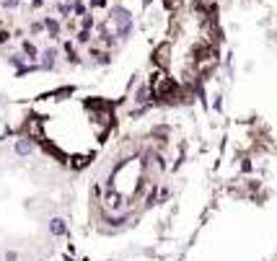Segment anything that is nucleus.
Returning a JSON list of instances; mask_svg holds the SVG:
<instances>
[{
	"instance_id": "10",
	"label": "nucleus",
	"mask_w": 277,
	"mask_h": 261,
	"mask_svg": "<svg viewBox=\"0 0 277 261\" xmlns=\"http://www.w3.org/2000/svg\"><path fill=\"white\" fill-rule=\"evenodd\" d=\"M91 26H94V18L86 16V18H83V29H91Z\"/></svg>"
},
{
	"instance_id": "13",
	"label": "nucleus",
	"mask_w": 277,
	"mask_h": 261,
	"mask_svg": "<svg viewBox=\"0 0 277 261\" xmlns=\"http://www.w3.org/2000/svg\"><path fill=\"white\" fill-rule=\"evenodd\" d=\"M65 3H67V5H70V3H75V0H65Z\"/></svg>"
},
{
	"instance_id": "4",
	"label": "nucleus",
	"mask_w": 277,
	"mask_h": 261,
	"mask_svg": "<svg viewBox=\"0 0 277 261\" xmlns=\"http://www.w3.org/2000/svg\"><path fill=\"white\" fill-rule=\"evenodd\" d=\"M135 101H137V104H148V101H151V86H140V88H137Z\"/></svg>"
},
{
	"instance_id": "7",
	"label": "nucleus",
	"mask_w": 277,
	"mask_h": 261,
	"mask_svg": "<svg viewBox=\"0 0 277 261\" xmlns=\"http://www.w3.org/2000/svg\"><path fill=\"white\" fill-rule=\"evenodd\" d=\"M42 26L47 29V34H50V37H57V34H60V24H57L55 18H47V21H44Z\"/></svg>"
},
{
	"instance_id": "1",
	"label": "nucleus",
	"mask_w": 277,
	"mask_h": 261,
	"mask_svg": "<svg viewBox=\"0 0 277 261\" xmlns=\"http://www.w3.org/2000/svg\"><path fill=\"white\" fill-rule=\"evenodd\" d=\"M111 24H114V34L119 39H127L132 34V13L122 5H114L111 8Z\"/></svg>"
},
{
	"instance_id": "3",
	"label": "nucleus",
	"mask_w": 277,
	"mask_h": 261,
	"mask_svg": "<svg viewBox=\"0 0 277 261\" xmlns=\"http://www.w3.org/2000/svg\"><path fill=\"white\" fill-rule=\"evenodd\" d=\"M39 65L44 67V70H55V65H57V49H44Z\"/></svg>"
},
{
	"instance_id": "6",
	"label": "nucleus",
	"mask_w": 277,
	"mask_h": 261,
	"mask_svg": "<svg viewBox=\"0 0 277 261\" xmlns=\"http://www.w3.org/2000/svg\"><path fill=\"white\" fill-rule=\"evenodd\" d=\"M50 233H52V235H62V233H65V220L55 218V220L50 222Z\"/></svg>"
},
{
	"instance_id": "5",
	"label": "nucleus",
	"mask_w": 277,
	"mask_h": 261,
	"mask_svg": "<svg viewBox=\"0 0 277 261\" xmlns=\"http://www.w3.org/2000/svg\"><path fill=\"white\" fill-rule=\"evenodd\" d=\"M21 47H24V54H26V60H29V62H34V60L39 57V49L34 47L31 42H24V44H21Z\"/></svg>"
},
{
	"instance_id": "9",
	"label": "nucleus",
	"mask_w": 277,
	"mask_h": 261,
	"mask_svg": "<svg viewBox=\"0 0 277 261\" xmlns=\"http://www.w3.org/2000/svg\"><path fill=\"white\" fill-rule=\"evenodd\" d=\"M18 3H21V0H5L3 5H5V8H18Z\"/></svg>"
},
{
	"instance_id": "11",
	"label": "nucleus",
	"mask_w": 277,
	"mask_h": 261,
	"mask_svg": "<svg viewBox=\"0 0 277 261\" xmlns=\"http://www.w3.org/2000/svg\"><path fill=\"white\" fill-rule=\"evenodd\" d=\"M42 29H44V26H42V24H31V31H34V34H39V31H42Z\"/></svg>"
},
{
	"instance_id": "8",
	"label": "nucleus",
	"mask_w": 277,
	"mask_h": 261,
	"mask_svg": "<svg viewBox=\"0 0 277 261\" xmlns=\"http://www.w3.org/2000/svg\"><path fill=\"white\" fill-rule=\"evenodd\" d=\"M166 54H168V44H161V47H158V52H156L158 65H166Z\"/></svg>"
},
{
	"instance_id": "2",
	"label": "nucleus",
	"mask_w": 277,
	"mask_h": 261,
	"mask_svg": "<svg viewBox=\"0 0 277 261\" xmlns=\"http://www.w3.org/2000/svg\"><path fill=\"white\" fill-rule=\"evenodd\" d=\"M31 153H34V140H31V137H21V140H16V155L29 158Z\"/></svg>"
},
{
	"instance_id": "12",
	"label": "nucleus",
	"mask_w": 277,
	"mask_h": 261,
	"mask_svg": "<svg viewBox=\"0 0 277 261\" xmlns=\"http://www.w3.org/2000/svg\"><path fill=\"white\" fill-rule=\"evenodd\" d=\"M8 39H10L8 34H5V31H0V44H3V42H8Z\"/></svg>"
}]
</instances>
